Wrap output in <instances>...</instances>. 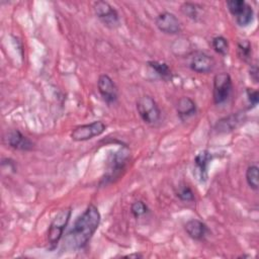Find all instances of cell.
Returning <instances> with one entry per match:
<instances>
[{
	"instance_id": "cell-5",
	"label": "cell",
	"mask_w": 259,
	"mask_h": 259,
	"mask_svg": "<svg viewBox=\"0 0 259 259\" xmlns=\"http://www.w3.org/2000/svg\"><path fill=\"white\" fill-rule=\"evenodd\" d=\"M137 111L141 119L149 124L155 125L161 118V110L156 100L150 95H143L137 101Z\"/></svg>"
},
{
	"instance_id": "cell-18",
	"label": "cell",
	"mask_w": 259,
	"mask_h": 259,
	"mask_svg": "<svg viewBox=\"0 0 259 259\" xmlns=\"http://www.w3.org/2000/svg\"><path fill=\"white\" fill-rule=\"evenodd\" d=\"M180 10L189 19H191L193 21H198L199 18H200V14H201L202 8L197 3L184 2V3L181 4Z\"/></svg>"
},
{
	"instance_id": "cell-8",
	"label": "cell",
	"mask_w": 259,
	"mask_h": 259,
	"mask_svg": "<svg viewBox=\"0 0 259 259\" xmlns=\"http://www.w3.org/2000/svg\"><path fill=\"white\" fill-rule=\"evenodd\" d=\"M215 65L214 59L202 51H194L189 55L188 67L198 74H206L212 71Z\"/></svg>"
},
{
	"instance_id": "cell-11",
	"label": "cell",
	"mask_w": 259,
	"mask_h": 259,
	"mask_svg": "<svg viewBox=\"0 0 259 259\" xmlns=\"http://www.w3.org/2000/svg\"><path fill=\"white\" fill-rule=\"evenodd\" d=\"M211 160L212 154L208 150H201L194 157L193 173L200 183H205L208 178V166Z\"/></svg>"
},
{
	"instance_id": "cell-9",
	"label": "cell",
	"mask_w": 259,
	"mask_h": 259,
	"mask_svg": "<svg viewBox=\"0 0 259 259\" xmlns=\"http://www.w3.org/2000/svg\"><path fill=\"white\" fill-rule=\"evenodd\" d=\"M155 24L161 32L169 35H175L180 33L182 28L181 22L178 17L174 13L169 11H163L159 13L155 18Z\"/></svg>"
},
{
	"instance_id": "cell-20",
	"label": "cell",
	"mask_w": 259,
	"mask_h": 259,
	"mask_svg": "<svg viewBox=\"0 0 259 259\" xmlns=\"http://www.w3.org/2000/svg\"><path fill=\"white\" fill-rule=\"evenodd\" d=\"M237 55L243 62H249L253 56L252 45L248 39H241L237 44Z\"/></svg>"
},
{
	"instance_id": "cell-13",
	"label": "cell",
	"mask_w": 259,
	"mask_h": 259,
	"mask_svg": "<svg viewBox=\"0 0 259 259\" xmlns=\"http://www.w3.org/2000/svg\"><path fill=\"white\" fill-rule=\"evenodd\" d=\"M177 116L181 121H186L197 112V106L193 99L188 96H182L178 99L176 104Z\"/></svg>"
},
{
	"instance_id": "cell-10",
	"label": "cell",
	"mask_w": 259,
	"mask_h": 259,
	"mask_svg": "<svg viewBox=\"0 0 259 259\" xmlns=\"http://www.w3.org/2000/svg\"><path fill=\"white\" fill-rule=\"evenodd\" d=\"M97 88L100 96L107 104L115 103L118 98V89L114 81L106 74L98 77Z\"/></svg>"
},
{
	"instance_id": "cell-25",
	"label": "cell",
	"mask_w": 259,
	"mask_h": 259,
	"mask_svg": "<svg viewBox=\"0 0 259 259\" xmlns=\"http://www.w3.org/2000/svg\"><path fill=\"white\" fill-rule=\"evenodd\" d=\"M249 76H250L251 80L253 81V83L258 84V81H259V69H258L257 63H254V64L250 65Z\"/></svg>"
},
{
	"instance_id": "cell-1",
	"label": "cell",
	"mask_w": 259,
	"mask_h": 259,
	"mask_svg": "<svg viewBox=\"0 0 259 259\" xmlns=\"http://www.w3.org/2000/svg\"><path fill=\"white\" fill-rule=\"evenodd\" d=\"M101 221L100 212L96 205L90 203L85 210L76 218L73 226L65 236L64 243L70 250H81L87 246Z\"/></svg>"
},
{
	"instance_id": "cell-15",
	"label": "cell",
	"mask_w": 259,
	"mask_h": 259,
	"mask_svg": "<svg viewBox=\"0 0 259 259\" xmlns=\"http://www.w3.org/2000/svg\"><path fill=\"white\" fill-rule=\"evenodd\" d=\"M184 230L188 237L195 241H202L208 233L207 226L202 221L197 219H192L186 222L184 225Z\"/></svg>"
},
{
	"instance_id": "cell-16",
	"label": "cell",
	"mask_w": 259,
	"mask_h": 259,
	"mask_svg": "<svg viewBox=\"0 0 259 259\" xmlns=\"http://www.w3.org/2000/svg\"><path fill=\"white\" fill-rule=\"evenodd\" d=\"M147 65L155 72L156 75H158L162 80L169 81L172 79V71L170 67L168 66L167 63L162 62V61H156V60H151L147 62Z\"/></svg>"
},
{
	"instance_id": "cell-24",
	"label": "cell",
	"mask_w": 259,
	"mask_h": 259,
	"mask_svg": "<svg viewBox=\"0 0 259 259\" xmlns=\"http://www.w3.org/2000/svg\"><path fill=\"white\" fill-rule=\"evenodd\" d=\"M246 96H247L248 104L250 105L249 108L256 107L259 102L258 90L255 88H246Z\"/></svg>"
},
{
	"instance_id": "cell-7",
	"label": "cell",
	"mask_w": 259,
	"mask_h": 259,
	"mask_svg": "<svg viewBox=\"0 0 259 259\" xmlns=\"http://www.w3.org/2000/svg\"><path fill=\"white\" fill-rule=\"evenodd\" d=\"M106 125L101 120H95L90 123L80 124L75 126L70 137L74 142H85L89 141L95 137H98L104 133Z\"/></svg>"
},
{
	"instance_id": "cell-26",
	"label": "cell",
	"mask_w": 259,
	"mask_h": 259,
	"mask_svg": "<svg viewBox=\"0 0 259 259\" xmlns=\"http://www.w3.org/2000/svg\"><path fill=\"white\" fill-rule=\"evenodd\" d=\"M124 257H128V258H133V257L134 258H142L143 255L140 254V253H133V254H128V255H126Z\"/></svg>"
},
{
	"instance_id": "cell-23",
	"label": "cell",
	"mask_w": 259,
	"mask_h": 259,
	"mask_svg": "<svg viewBox=\"0 0 259 259\" xmlns=\"http://www.w3.org/2000/svg\"><path fill=\"white\" fill-rule=\"evenodd\" d=\"M149 207L143 200H137L132 203L131 205V213L134 215L135 219H139L146 213H148Z\"/></svg>"
},
{
	"instance_id": "cell-17",
	"label": "cell",
	"mask_w": 259,
	"mask_h": 259,
	"mask_svg": "<svg viewBox=\"0 0 259 259\" xmlns=\"http://www.w3.org/2000/svg\"><path fill=\"white\" fill-rule=\"evenodd\" d=\"M254 15L255 13L253 7L249 3H246L244 8L237 15H235L234 18L240 27H247L254 21Z\"/></svg>"
},
{
	"instance_id": "cell-3",
	"label": "cell",
	"mask_w": 259,
	"mask_h": 259,
	"mask_svg": "<svg viewBox=\"0 0 259 259\" xmlns=\"http://www.w3.org/2000/svg\"><path fill=\"white\" fill-rule=\"evenodd\" d=\"M71 214L72 208L65 207L61 209L52 220L48 229V244L50 251H53L57 248L60 240L64 235V231L70 222Z\"/></svg>"
},
{
	"instance_id": "cell-12",
	"label": "cell",
	"mask_w": 259,
	"mask_h": 259,
	"mask_svg": "<svg viewBox=\"0 0 259 259\" xmlns=\"http://www.w3.org/2000/svg\"><path fill=\"white\" fill-rule=\"evenodd\" d=\"M4 139L6 141V144L14 150L30 151L34 147L33 142L25 135H23L19 130L9 131Z\"/></svg>"
},
{
	"instance_id": "cell-4",
	"label": "cell",
	"mask_w": 259,
	"mask_h": 259,
	"mask_svg": "<svg viewBox=\"0 0 259 259\" xmlns=\"http://www.w3.org/2000/svg\"><path fill=\"white\" fill-rule=\"evenodd\" d=\"M233 91V81L229 73L221 72L213 76L212 79V99L215 105L226 103Z\"/></svg>"
},
{
	"instance_id": "cell-2",
	"label": "cell",
	"mask_w": 259,
	"mask_h": 259,
	"mask_svg": "<svg viewBox=\"0 0 259 259\" xmlns=\"http://www.w3.org/2000/svg\"><path fill=\"white\" fill-rule=\"evenodd\" d=\"M130 149L125 146L120 147L116 152H114L107 161V167L101 178L100 184L106 185L117 180L125 171L130 162Z\"/></svg>"
},
{
	"instance_id": "cell-21",
	"label": "cell",
	"mask_w": 259,
	"mask_h": 259,
	"mask_svg": "<svg viewBox=\"0 0 259 259\" xmlns=\"http://www.w3.org/2000/svg\"><path fill=\"white\" fill-rule=\"evenodd\" d=\"M211 47L215 53L221 56H227L230 50L228 39L223 35H217L211 39Z\"/></svg>"
},
{
	"instance_id": "cell-19",
	"label": "cell",
	"mask_w": 259,
	"mask_h": 259,
	"mask_svg": "<svg viewBox=\"0 0 259 259\" xmlns=\"http://www.w3.org/2000/svg\"><path fill=\"white\" fill-rule=\"evenodd\" d=\"M258 166L257 164H251L247 167L245 178L248 186L254 190L257 191L259 189V179H258Z\"/></svg>"
},
{
	"instance_id": "cell-6",
	"label": "cell",
	"mask_w": 259,
	"mask_h": 259,
	"mask_svg": "<svg viewBox=\"0 0 259 259\" xmlns=\"http://www.w3.org/2000/svg\"><path fill=\"white\" fill-rule=\"evenodd\" d=\"M93 9L98 19L108 28L114 29L119 26V14L117 10L106 1H95Z\"/></svg>"
},
{
	"instance_id": "cell-14",
	"label": "cell",
	"mask_w": 259,
	"mask_h": 259,
	"mask_svg": "<svg viewBox=\"0 0 259 259\" xmlns=\"http://www.w3.org/2000/svg\"><path fill=\"white\" fill-rule=\"evenodd\" d=\"M245 120V114L241 112L232 113L218 120L215 123V130L219 133H229L240 126Z\"/></svg>"
},
{
	"instance_id": "cell-22",
	"label": "cell",
	"mask_w": 259,
	"mask_h": 259,
	"mask_svg": "<svg viewBox=\"0 0 259 259\" xmlns=\"http://www.w3.org/2000/svg\"><path fill=\"white\" fill-rule=\"evenodd\" d=\"M176 196L184 202H192L194 200V192L191 187L185 183L180 184L176 190Z\"/></svg>"
}]
</instances>
